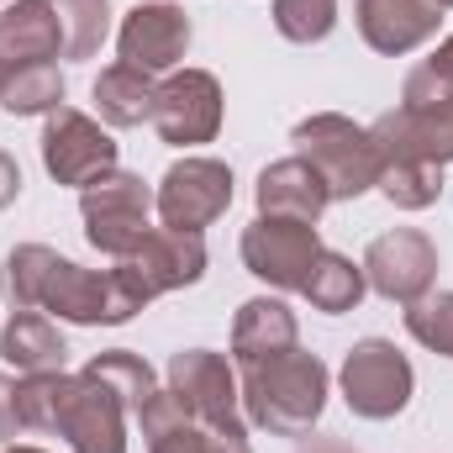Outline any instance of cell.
Wrapping results in <instances>:
<instances>
[{"instance_id": "34", "label": "cell", "mask_w": 453, "mask_h": 453, "mask_svg": "<svg viewBox=\"0 0 453 453\" xmlns=\"http://www.w3.org/2000/svg\"><path fill=\"white\" fill-rule=\"evenodd\" d=\"M5 74H11V69H5V64H0V85H5Z\"/></svg>"}, {"instance_id": "28", "label": "cell", "mask_w": 453, "mask_h": 453, "mask_svg": "<svg viewBox=\"0 0 453 453\" xmlns=\"http://www.w3.org/2000/svg\"><path fill=\"white\" fill-rule=\"evenodd\" d=\"M406 333L422 342V348H433V353L453 358V290L449 296H422V301H411V311H406Z\"/></svg>"}, {"instance_id": "12", "label": "cell", "mask_w": 453, "mask_h": 453, "mask_svg": "<svg viewBox=\"0 0 453 453\" xmlns=\"http://www.w3.org/2000/svg\"><path fill=\"white\" fill-rule=\"evenodd\" d=\"M169 390L185 401V411H190L196 422L242 433V422H237V380H232V369H226L222 353H211V348L174 353V358H169Z\"/></svg>"}, {"instance_id": "31", "label": "cell", "mask_w": 453, "mask_h": 453, "mask_svg": "<svg viewBox=\"0 0 453 453\" xmlns=\"http://www.w3.org/2000/svg\"><path fill=\"white\" fill-rule=\"evenodd\" d=\"M422 69H427L438 85H449V90H453V37L438 48V53H433V58H427V64H422Z\"/></svg>"}, {"instance_id": "11", "label": "cell", "mask_w": 453, "mask_h": 453, "mask_svg": "<svg viewBox=\"0 0 453 453\" xmlns=\"http://www.w3.org/2000/svg\"><path fill=\"white\" fill-rule=\"evenodd\" d=\"M121 401L106 385H96L90 374H64V395H58V422L53 433L69 438L74 453H127L121 433Z\"/></svg>"}, {"instance_id": "26", "label": "cell", "mask_w": 453, "mask_h": 453, "mask_svg": "<svg viewBox=\"0 0 453 453\" xmlns=\"http://www.w3.org/2000/svg\"><path fill=\"white\" fill-rule=\"evenodd\" d=\"M153 453H248V433H226V427H206V422H180L158 438H148Z\"/></svg>"}, {"instance_id": "18", "label": "cell", "mask_w": 453, "mask_h": 453, "mask_svg": "<svg viewBox=\"0 0 453 453\" xmlns=\"http://www.w3.org/2000/svg\"><path fill=\"white\" fill-rule=\"evenodd\" d=\"M296 353V317L285 301H269V296H253L242 311H237V327H232V358L242 369H258L269 358H285Z\"/></svg>"}, {"instance_id": "13", "label": "cell", "mask_w": 453, "mask_h": 453, "mask_svg": "<svg viewBox=\"0 0 453 453\" xmlns=\"http://www.w3.org/2000/svg\"><path fill=\"white\" fill-rule=\"evenodd\" d=\"M132 280H137V290L153 301V296H164V290H180V285H196L201 274H206V242H201V232H174V226H153L127 258H116Z\"/></svg>"}, {"instance_id": "33", "label": "cell", "mask_w": 453, "mask_h": 453, "mask_svg": "<svg viewBox=\"0 0 453 453\" xmlns=\"http://www.w3.org/2000/svg\"><path fill=\"white\" fill-rule=\"evenodd\" d=\"M11 453H42V449H11Z\"/></svg>"}, {"instance_id": "20", "label": "cell", "mask_w": 453, "mask_h": 453, "mask_svg": "<svg viewBox=\"0 0 453 453\" xmlns=\"http://www.w3.org/2000/svg\"><path fill=\"white\" fill-rule=\"evenodd\" d=\"M153 96H158L153 74H142L132 64H111L96 80V111L106 116L111 127H142V121H153Z\"/></svg>"}, {"instance_id": "2", "label": "cell", "mask_w": 453, "mask_h": 453, "mask_svg": "<svg viewBox=\"0 0 453 453\" xmlns=\"http://www.w3.org/2000/svg\"><path fill=\"white\" fill-rule=\"evenodd\" d=\"M242 406L258 427L280 438H306L327 406V364L317 353H285L242 369Z\"/></svg>"}, {"instance_id": "19", "label": "cell", "mask_w": 453, "mask_h": 453, "mask_svg": "<svg viewBox=\"0 0 453 453\" xmlns=\"http://www.w3.org/2000/svg\"><path fill=\"white\" fill-rule=\"evenodd\" d=\"M64 333L53 327V317L42 311H11L5 333H0V358L16 364L21 374H58L64 369Z\"/></svg>"}, {"instance_id": "4", "label": "cell", "mask_w": 453, "mask_h": 453, "mask_svg": "<svg viewBox=\"0 0 453 453\" xmlns=\"http://www.w3.org/2000/svg\"><path fill=\"white\" fill-rule=\"evenodd\" d=\"M411 385H417V374H411L406 353H395V342L385 338H364L342 358V401L369 422H385V417L406 411Z\"/></svg>"}, {"instance_id": "8", "label": "cell", "mask_w": 453, "mask_h": 453, "mask_svg": "<svg viewBox=\"0 0 453 453\" xmlns=\"http://www.w3.org/2000/svg\"><path fill=\"white\" fill-rule=\"evenodd\" d=\"M364 280L385 301H406V306L422 301L433 290V280H438V248H433V237L417 232V226H395V232L374 237L369 253H364Z\"/></svg>"}, {"instance_id": "21", "label": "cell", "mask_w": 453, "mask_h": 453, "mask_svg": "<svg viewBox=\"0 0 453 453\" xmlns=\"http://www.w3.org/2000/svg\"><path fill=\"white\" fill-rule=\"evenodd\" d=\"M364 269L353 264V258H342V253H317V264H311V274H306V285H301V296L317 306V311H327V317H338V311H353L358 301H364Z\"/></svg>"}, {"instance_id": "14", "label": "cell", "mask_w": 453, "mask_h": 453, "mask_svg": "<svg viewBox=\"0 0 453 453\" xmlns=\"http://www.w3.org/2000/svg\"><path fill=\"white\" fill-rule=\"evenodd\" d=\"M121 64L142 69V74H158V69H174L190 48V16L169 0H148V5H132L127 21H121Z\"/></svg>"}, {"instance_id": "27", "label": "cell", "mask_w": 453, "mask_h": 453, "mask_svg": "<svg viewBox=\"0 0 453 453\" xmlns=\"http://www.w3.org/2000/svg\"><path fill=\"white\" fill-rule=\"evenodd\" d=\"M338 21V0H274V27L290 42H322Z\"/></svg>"}, {"instance_id": "30", "label": "cell", "mask_w": 453, "mask_h": 453, "mask_svg": "<svg viewBox=\"0 0 453 453\" xmlns=\"http://www.w3.org/2000/svg\"><path fill=\"white\" fill-rule=\"evenodd\" d=\"M16 190H21V169H16V158L0 148V211L16 201Z\"/></svg>"}, {"instance_id": "6", "label": "cell", "mask_w": 453, "mask_h": 453, "mask_svg": "<svg viewBox=\"0 0 453 453\" xmlns=\"http://www.w3.org/2000/svg\"><path fill=\"white\" fill-rule=\"evenodd\" d=\"M322 242L311 222H290V217H258L242 232V264L248 274H258L274 290H301L311 264H317Z\"/></svg>"}, {"instance_id": "16", "label": "cell", "mask_w": 453, "mask_h": 453, "mask_svg": "<svg viewBox=\"0 0 453 453\" xmlns=\"http://www.w3.org/2000/svg\"><path fill=\"white\" fill-rule=\"evenodd\" d=\"M443 27V5L433 0H358V32L374 53H411Z\"/></svg>"}, {"instance_id": "9", "label": "cell", "mask_w": 453, "mask_h": 453, "mask_svg": "<svg viewBox=\"0 0 453 453\" xmlns=\"http://www.w3.org/2000/svg\"><path fill=\"white\" fill-rule=\"evenodd\" d=\"M153 127L169 148H196L211 142L222 127V85L206 69H185L169 74L153 96Z\"/></svg>"}, {"instance_id": "1", "label": "cell", "mask_w": 453, "mask_h": 453, "mask_svg": "<svg viewBox=\"0 0 453 453\" xmlns=\"http://www.w3.org/2000/svg\"><path fill=\"white\" fill-rule=\"evenodd\" d=\"M5 290H11L16 311H53L64 322H80V327H101V322L121 327L148 306V296L137 290V280L121 264L96 274V269H80V264L58 258L42 242H21L11 253Z\"/></svg>"}, {"instance_id": "10", "label": "cell", "mask_w": 453, "mask_h": 453, "mask_svg": "<svg viewBox=\"0 0 453 453\" xmlns=\"http://www.w3.org/2000/svg\"><path fill=\"white\" fill-rule=\"evenodd\" d=\"M42 164L58 185H96L116 169V142L90 121L85 111H58L48 116V132H42Z\"/></svg>"}, {"instance_id": "7", "label": "cell", "mask_w": 453, "mask_h": 453, "mask_svg": "<svg viewBox=\"0 0 453 453\" xmlns=\"http://www.w3.org/2000/svg\"><path fill=\"white\" fill-rule=\"evenodd\" d=\"M232 206V169L217 158H185L164 174L158 196H153V211L158 222L174 226V232H201L211 226Z\"/></svg>"}, {"instance_id": "25", "label": "cell", "mask_w": 453, "mask_h": 453, "mask_svg": "<svg viewBox=\"0 0 453 453\" xmlns=\"http://www.w3.org/2000/svg\"><path fill=\"white\" fill-rule=\"evenodd\" d=\"M64 27V58H90L106 32H111V5L106 0H48Z\"/></svg>"}, {"instance_id": "35", "label": "cell", "mask_w": 453, "mask_h": 453, "mask_svg": "<svg viewBox=\"0 0 453 453\" xmlns=\"http://www.w3.org/2000/svg\"><path fill=\"white\" fill-rule=\"evenodd\" d=\"M433 5H453V0H433Z\"/></svg>"}, {"instance_id": "29", "label": "cell", "mask_w": 453, "mask_h": 453, "mask_svg": "<svg viewBox=\"0 0 453 453\" xmlns=\"http://www.w3.org/2000/svg\"><path fill=\"white\" fill-rule=\"evenodd\" d=\"M16 433H27V427H21V401H16V380H5V374H0V443H11Z\"/></svg>"}, {"instance_id": "23", "label": "cell", "mask_w": 453, "mask_h": 453, "mask_svg": "<svg viewBox=\"0 0 453 453\" xmlns=\"http://www.w3.org/2000/svg\"><path fill=\"white\" fill-rule=\"evenodd\" d=\"M0 106L11 116L58 111L64 106V74H58V64H21V69H11L5 85H0Z\"/></svg>"}, {"instance_id": "24", "label": "cell", "mask_w": 453, "mask_h": 453, "mask_svg": "<svg viewBox=\"0 0 453 453\" xmlns=\"http://www.w3.org/2000/svg\"><path fill=\"white\" fill-rule=\"evenodd\" d=\"M380 190L401 211H422L443 196V169L422 164V158H380Z\"/></svg>"}, {"instance_id": "17", "label": "cell", "mask_w": 453, "mask_h": 453, "mask_svg": "<svg viewBox=\"0 0 453 453\" xmlns=\"http://www.w3.org/2000/svg\"><path fill=\"white\" fill-rule=\"evenodd\" d=\"M58 53H64V27L48 0H16L0 11V64L5 69L53 64Z\"/></svg>"}, {"instance_id": "32", "label": "cell", "mask_w": 453, "mask_h": 453, "mask_svg": "<svg viewBox=\"0 0 453 453\" xmlns=\"http://www.w3.org/2000/svg\"><path fill=\"white\" fill-rule=\"evenodd\" d=\"M301 453H353L348 443H311V449H301Z\"/></svg>"}, {"instance_id": "5", "label": "cell", "mask_w": 453, "mask_h": 453, "mask_svg": "<svg viewBox=\"0 0 453 453\" xmlns=\"http://www.w3.org/2000/svg\"><path fill=\"white\" fill-rule=\"evenodd\" d=\"M80 211H85V237L111 253V258H127L153 226H148V211H153V196L137 174H106L96 185H85L80 196Z\"/></svg>"}, {"instance_id": "22", "label": "cell", "mask_w": 453, "mask_h": 453, "mask_svg": "<svg viewBox=\"0 0 453 453\" xmlns=\"http://www.w3.org/2000/svg\"><path fill=\"white\" fill-rule=\"evenodd\" d=\"M80 374H90L96 385H106V390H111L127 411H142V406L158 395V380H153V369H148L137 353H127V348H111V353L90 358Z\"/></svg>"}, {"instance_id": "3", "label": "cell", "mask_w": 453, "mask_h": 453, "mask_svg": "<svg viewBox=\"0 0 453 453\" xmlns=\"http://www.w3.org/2000/svg\"><path fill=\"white\" fill-rule=\"evenodd\" d=\"M296 148L301 158H311L333 190V201H353L364 196L369 185H380V153H374V137L364 127H353L348 116H311L296 127Z\"/></svg>"}, {"instance_id": "15", "label": "cell", "mask_w": 453, "mask_h": 453, "mask_svg": "<svg viewBox=\"0 0 453 453\" xmlns=\"http://www.w3.org/2000/svg\"><path fill=\"white\" fill-rule=\"evenodd\" d=\"M333 206V190L322 180V169L311 158H280L258 174V217H290V222H311Z\"/></svg>"}]
</instances>
